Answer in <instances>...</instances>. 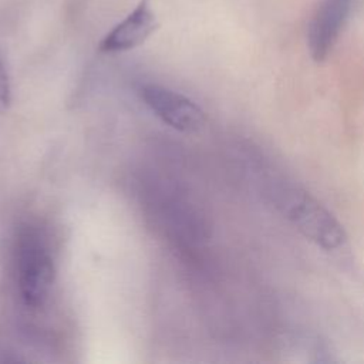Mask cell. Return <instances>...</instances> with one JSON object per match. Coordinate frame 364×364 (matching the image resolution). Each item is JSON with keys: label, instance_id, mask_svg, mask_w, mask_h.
<instances>
[{"label": "cell", "instance_id": "6", "mask_svg": "<svg viewBox=\"0 0 364 364\" xmlns=\"http://www.w3.org/2000/svg\"><path fill=\"white\" fill-rule=\"evenodd\" d=\"M11 102L10 78L3 58L0 57V114H4Z\"/></svg>", "mask_w": 364, "mask_h": 364}, {"label": "cell", "instance_id": "4", "mask_svg": "<svg viewBox=\"0 0 364 364\" xmlns=\"http://www.w3.org/2000/svg\"><path fill=\"white\" fill-rule=\"evenodd\" d=\"M358 0H321L309 24L307 46L314 61H323L336 46Z\"/></svg>", "mask_w": 364, "mask_h": 364}, {"label": "cell", "instance_id": "3", "mask_svg": "<svg viewBox=\"0 0 364 364\" xmlns=\"http://www.w3.org/2000/svg\"><path fill=\"white\" fill-rule=\"evenodd\" d=\"M139 94L145 105L176 131L192 134L205 125L206 118L202 108L183 94L158 84L142 85Z\"/></svg>", "mask_w": 364, "mask_h": 364}, {"label": "cell", "instance_id": "2", "mask_svg": "<svg viewBox=\"0 0 364 364\" xmlns=\"http://www.w3.org/2000/svg\"><path fill=\"white\" fill-rule=\"evenodd\" d=\"M55 280L51 250L33 228L20 232L17 240V284L24 303L41 307L50 297Z\"/></svg>", "mask_w": 364, "mask_h": 364}, {"label": "cell", "instance_id": "1", "mask_svg": "<svg viewBox=\"0 0 364 364\" xmlns=\"http://www.w3.org/2000/svg\"><path fill=\"white\" fill-rule=\"evenodd\" d=\"M259 183L267 203L309 240L324 250L344 245L347 237L338 220L307 191L279 173L270 164L267 168L262 166Z\"/></svg>", "mask_w": 364, "mask_h": 364}, {"label": "cell", "instance_id": "5", "mask_svg": "<svg viewBox=\"0 0 364 364\" xmlns=\"http://www.w3.org/2000/svg\"><path fill=\"white\" fill-rule=\"evenodd\" d=\"M156 16L149 0H139L118 24H115L100 41L101 53L114 54L136 48L158 28Z\"/></svg>", "mask_w": 364, "mask_h": 364}]
</instances>
